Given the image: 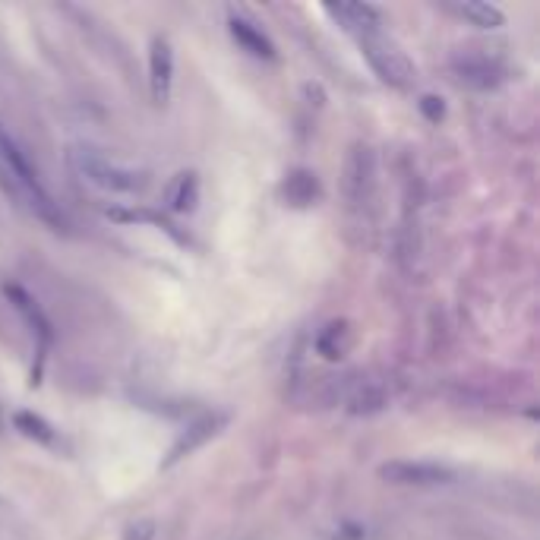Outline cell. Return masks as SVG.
<instances>
[{
    "label": "cell",
    "mask_w": 540,
    "mask_h": 540,
    "mask_svg": "<svg viewBox=\"0 0 540 540\" xmlns=\"http://www.w3.org/2000/svg\"><path fill=\"white\" fill-rule=\"evenodd\" d=\"M0 187H4V193L13 196L19 206L35 212L51 228H57V231L67 228V218L54 203V196L45 187L42 174H38L29 152L19 146V139L10 133L4 120H0Z\"/></svg>",
    "instance_id": "obj_1"
},
{
    "label": "cell",
    "mask_w": 540,
    "mask_h": 540,
    "mask_svg": "<svg viewBox=\"0 0 540 540\" xmlns=\"http://www.w3.org/2000/svg\"><path fill=\"white\" fill-rule=\"evenodd\" d=\"M67 165L83 177L89 180L92 187L105 190V193H143L149 187V177L143 171L136 168H127L120 162H111V158L95 149V146H86V143H73L67 149Z\"/></svg>",
    "instance_id": "obj_2"
},
{
    "label": "cell",
    "mask_w": 540,
    "mask_h": 540,
    "mask_svg": "<svg viewBox=\"0 0 540 540\" xmlns=\"http://www.w3.org/2000/svg\"><path fill=\"white\" fill-rule=\"evenodd\" d=\"M360 48H364V57L370 60L373 73L389 83L392 89H411L417 79V67L411 64V57L398 48L392 38H386L383 32H367L360 35Z\"/></svg>",
    "instance_id": "obj_3"
},
{
    "label": "cell",
    "mask_w": 540,
    "mask_h": 540,
    "mask_svg": "<svg viewBox=\"0 0 540 540\" xmlns=\"http://www.w3.org/2000/svg\"><path fill=\"white\" fill-rule=\"evenodd\" d=\"M379 477L386 484H402V487H436V484H452L458 474L455 468L439 462H405V458H395V462L379 465Z\"/></svg>",
    "instance_id": "obj_4"
},
{
    "label": "cell",
    "mask_w": 540,
    "mask_h": 540,
    "mask_svg": "<svg viewBox=\"0 0 540 540\" xmlns=\"http://www.w3.org/2000/svg\"><path fill=\"white\" fill-rule=\"evenodd\" d=\"M225 424H228V414H203L199 420H193V424L177 436V443L171 446V452L162 462V468H174L177 462L190 458L196 449H203L209 439H215L218 433L225 430Z\"/></svg>",
    "instance_id": "obj_5"
},
{
    "label": "cell",
    "mask_w": 540,
    "mask_h": 540,
    "mask_svg": "<svg viewBox=\"0 0 540 540\" xmlns=\"http://www.w3.org/2000/svg\"><path fill=\"white\" fill-rule=\"evenodd\" d=\"M149 89H152V102L158 108H165L171 102V89H174V48L168 38H152V51H149Z\"/></svg>",
    "instance_id": "obj_6"
},
{
    "label": "cell",
    "mask_w": 540,
    "mask_h": 540,
    "mask_svg": "<svg viewBox=\"0 0 540 540\" xmlns=\"http://www.w3.org/2000/svg\"><path fill=\"white\" fill-rule=\"evenodd\" d=\"M4 294L10 300V307L26 319V326L38 338V348H42V357H45L48 345L54 342V326H51V319L45 316L42 304H38V300L23 285H4Z\"/></svg>",
    "instance_id": "obj_7"
},
{
    "label": "cell",
    "mask_w": 540,
    "mask_h": 540,
    "mask_svg": "<svg viewBox=\"0 0 540 540\" xmlns=\"http://www.w3.org/2000/svg\"><path fill=\"white\" fill-rule=\"evenodd\" d=\"M452 67H455L458 79H462V83L471 86V89H493V86H499V79H503L499 64H493L490 57L474 54V51L458 54L452 60Z\"/></svg>",
    "instance_id": "obj_8"
},
{
    "label": "cell",
    "mask_w": 540,
    "mask_h": 540,
    "mask_svg": "<svg viewBox=\"0 0 540 540\" xmlns=\"http://www.w3.org/2000/svg\"><path fill=\"white\" fill-rule=\"evenodd\" d=\"M228 32H231V38H234V42L244 48L247 54H253V57H259V60H275V57H278L275 42L253 23V19L240 16V13H231Z\"/></svg>",
    "instance_id": "obj_9"
},
{
    "label": "cell",
    "mask_w": 540,
    "mask_h": 540,
    "mask_svg": "<svg viewBox=\"0 0 540 540\" xmlns=\"http://www.w3.org/2000/svg\"><path fill=\"white\" fill-rule=\"evenodd\" d=\"M373 174H376V162H373V152L367 146H354L348 155V168H345V190L354 203H360L370 187H373Z\"/></svg>",
    "instance_id": "obj_10"
},
{
    "label": "cell",
    "mask_w": 540,
    "mask_h": 540,
    "mask_svg": "<svg viewBox=\"0 0 540 540\" xmlns=\"http://www.w3.org/2000/svg\"><path fill=\"white\" fill-rule=\"evenodd\" d=\"M326 13L338 19V23H345V29H354L360 35L379 32V23H383V10L373 4H326Z\"/></svg>",
    "instance_id": "obj_11"
},
{
    "label": "cell",
    "mask_w": 540,
    "mask_h": 540,
    "mask_svg": "<svg viewBox=\"0 0 540 540\" xmlns=\"http://www.w3.org/2000/svg\"><path fill=\"white\" fill-rule=\"evenodd\" d=\"M354 342H357L354 326L348 319H335V323L323 326V332L316 335V351L326 360H342L345 354H351Z\"/></svg>",
    "instance_id": "obj_12"
},
{
    "label": "cell",
    "mask_w": 540,
    "mask_h": 540,
    "mask_svg": "<svg viewBox=\"0 0 540 540\" xmlns=\"http://www.w3.org/2000/svg\"><path fill=\"white\" fill-rule=\"evenodd\" d=\"M282 193H285V203H288V206L307 209V206H313L316 199H319V180H316V174L307 171V168H294V171L285 177Z\"/></svg>",
    "instance_id": "obj_13"
},
{
    "label": "cell",
    "mask_w": 540,
    "mask_h": 540,
    "mask_svg": "<svg viewBox=\"0 0 540 540\" xmlns=\"http://www.w3.org/2000/svg\"><path fill=\"white\" fill-rule=\"evenodd\" d=\"M452 13L462 16L468 26H477V29H503L506 26V13L496 4H487V0H458V4H452Z\"/></svg>",
    "instance_id": "obj_14"
},
{
    "label": "cell",
    "mask_w": 540,
    "mask_h": 540,
    "mask_svg": "<svg viewBox=\"0 0 540 540\" xmlns=\"http://www.w3.org/2000/svg\"><path fill=\"white\" fill-rule=\"evenodd\" d=\"M165 203L171 212H193L199 203V177L196 171H180L171 177V184L165 190Z\"/></svg>",
    "instance_id": "obj_15"
},
{
    "label": "cell",
    "mask_w": 540,
    "mask_h": 540,
    "mask_svg": "<svg viewBox=\"0 0 540 540\" xmlns=\"http://www.w3.org/2000/svg\"><path fill=\"white\" fill-rule=\"evenodd\" d=\"M13 424H16V430L23 433L26 439H35V443H42V446H51L54 439H57V433H54V427L48 424L45 417H38V414H32V411H19V414H13Z\"/></svg>",
    "instance_id": "obj_16"
},
{
    "label": "cell",
    "mask_w": 540,
    "mask_h": 540,
    "mask_svg": "<svg viewBox=\"0 0 540 540\" xmlns=\"http://www.w3.org/2000/svg\"><path fill=\"white\" fill-rule=\"evenodd\" d=\"M105 215L111 218V222H149V225L162 228L165 234H171L174 240H180V244H184V237L177 234V228L168 222L165 215H158V212H149V209H105Z\"/></svg>",
    "instance_id": "obj_17"
},
{
    "label": "cell",
    "mask_w": 540,
    "mask_h": 540,
    "mask_svg": "<svg viewBox=\"0 0 540 540\" xmlns=\"http://www.w3.org/2000/svg\"><path fill=\"white\" fill-rule=\"evenodd\" d=\"M386 405V395L383 389H376V386H360L354 395H351V402H348V411L351 414H373V411H383Z\"/></svg>",
    "instance_id": "obj_18"
},
{
    "label": "cell",
    "mask_w": 540,
    "mask_h": 540,
    "mask_svg": "<svg viewBox=\"0 0 540 540\" xmlns=\"http://www.w3.org/2000/svg\"><path fill=\"white\" fill-rule=\"evenodd\" d=\"M417 108L424 111V117H427V120H433V124H439V120L446 117V105H443V98H436V95H420Z\"/></svg>",
    "instance_id": "obj_19"
},
{
    "label": "cell",
    "mask_w": 540,
    "mask_h": 540,
    "mask_svg": "<svg viewBox=\"0 0 540 540\" xmlns=\"http://www.w3.org/2000/svg\"><path fill=\"white\" fill-rule=\"evenodd\" d=\"M155 537V522L152 518H143V522H133L124 534V540H152Z\"/></svg>",
    "instance_id": "obj_20"
}]
</instances>
